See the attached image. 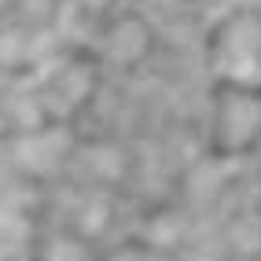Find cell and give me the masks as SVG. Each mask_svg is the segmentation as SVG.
Listing matches in <instances>:
<instances>
[{"mask_svg":"<svg viewBox=\"0 0 261 261\" xmlns=\"http://www.w3.org/2000/svg\"><path fill=\"white\" fill-rule=\"evenodd\" d=\"M147 4H159V8H169V4H180V0H147Z\"/></svg>","mask_w":261,"mask_h":261,"instance_id":"5b68a950","label":"cell"},{"mask_svg":"<svg viewBox=\"0 0 261 261\" xmlns=\"http://www.w3.org/2000/svg\"><path fill=\"white\" fill-rule=\"evenodd\" d=\"M37 261H92V250H89L85 239L63 232V236H51V239L41 243Z\"/></svg>","mask_w":261,"mask_h":261,"instance_id":"277c9868","label":"cell"},{"mask_svg":"<svg viewBox=\"0 0 261 261\" xmlns=\"http://www.w3.org/2000/svg\"><path fill=\"white\" fill-rule=\"evenodd\" d=\"M261 140V89L221 85L214 103V147L221 154H243Z\"/></svg>","mask_w":261,"mask_h":261,"instance_id":"7a4b0ae2","label":"cell"},{"mask_svg":"<svg viewBox=\"0 0 261 261\" xmlns=\"http://www.w3.org/2000/svg\"><path fill=\"white\" fill-rule=\"evenodd\" d=\"M210 66L221 85L261 89V11L236 8L210 33Z\"/></svg>","mask_w":261,"mask_h":261,"instance_id":"6da1fadb","label":"cell"},{"mask_svg":"<svg viewBox=\"0 0 261 261\" xmlns=\"http://www.w3.org/2000/svg\"><path fill=\"white\" fill-rule=\"evenodd\" d=\"M151 51V30L140 15H121L118 22H111L107 30V56L121 66L140 63Z\"/></svg>","mask_w":261,"mask_h":261,"instance_id":"3957f363","label":"cell"}]
</instances>
